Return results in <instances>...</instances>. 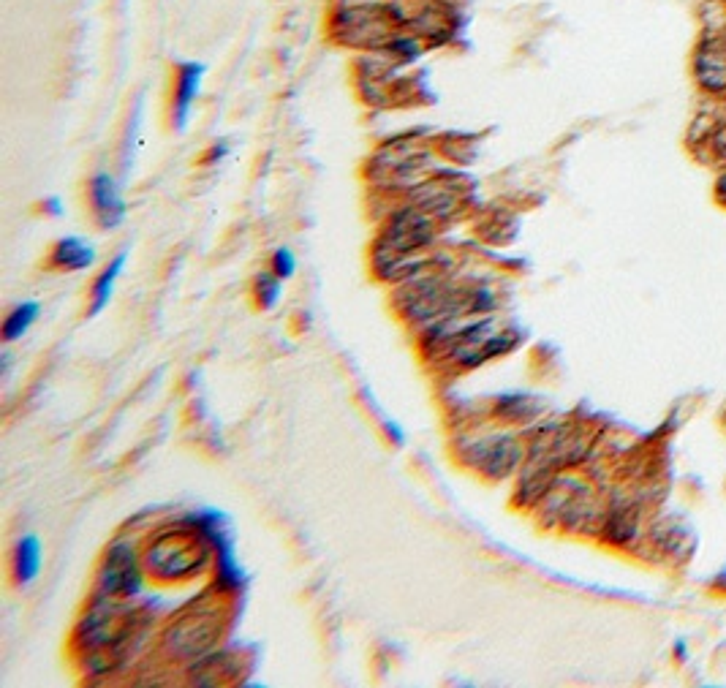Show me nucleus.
<instances>
[{"mask_svg": "<svg viewBox=\"0 0 726 688\" xmlns=\"http://www.w3.org/2000/svg\"><path fill=\"white\" fill-rule=\"evenodd\" d=\"M718 153L726 158V128L721 131V134H718Z\"/></svg>", "mask_w": 726, "mask_h": 688, "instance_id": "obj_15", "label": "nucleus"}, {"mask_svg": "<svg viewBox=\"0 0 726 688\" xmlns=\"http://www.w3.org/2000/svg\"><path fill=\"white\" fill-rule=\"evenodd\" d=\"M272 272H275L281 281L294 278V272H297V256H294L291 248H275V251H272Z\"/></svg>", "mask_w": 726, "mask_h": 688, "instance_id": "obj_12", "label": "nucleus"}, {"mask_svg": "<svg viewBox=\"0 0 726 688\" xmlns=\"http://www.w3.org/2000/svg\"><path fill=\"white\" fill-rule=\"evenodd\" d=\"M253 291H256V302L262 305L264 311H270V308H275L278 300H281L283 281L278 278V275H275V272H264V275L256 278V286H253Z\"/></svg>", "mask_w": 726, "mask_h": 688, "instance_id": "obj_11", "label": "nucleus"}, {"mask_svg": "<svg viewBox=\"0 0 726 688\" xmlns=\"http://www.w3.org/2000/svg\"><path fill=\"white\" fill-rule=\"evenodd\" d=\"M90 204H93L98 226L107 229V232H112V229H117L120 223L126 221L128 204L123 199L120 183L112 175H107V172H98L90 180Z\"/></svg>", "mask_w": 726, "mask_h": 688, "instance_id": "obj_3", "label": "nucleus"}, {"mask_svg": "<svg viewBox=\"0 0 726 688\" xmlns=\"http://www.w3.org/2000/svg\"><path fill=\"white\" fill-rule=\"evenodd\" d=\"M41 558H44V550H41L39 536H22L14 550V577L20 585H30L39 577Z\"/></svg>", "mask_w": 726, "mask_h": 688, "instance_id": "obj_8", "label": "nucleus"}, {"mask_svg": "<svg viewBox=\"0 0 726 688\" xmlns=\"http://www.w3.org/2000/svg\"><path fill=\"white\" fill-rule=\"evenodd\" d=\"M126 262H128V253L120 251L96 278V283H93V305H90V313H93V316L104 311V308L109 305V300H112V291H115V283H117V278L123 275V267H126Z\"/></svg>", "mask_w": 726, "mask_h": 688, "instance_id": "obj_9", "label": "nucleus"}, {"mask_svg": "<svg viewBox=\"0 0 726 688\" xmlns=\"http://www.w3.org/2000/svg\"><path fill=\"white\" fill-rule=\"evenodd\" d=\"M41 210H44V213H49V215H55V218H60V215L66 213V207H63V202H60L58 196H49V199H44Z\"/></svg>", "mask_w": 726, "mask_h": 688, "instance_id": "obj_13", "label": "nucleus"}, {"mask_svg": "<svg viewBox=\"0 0 726 688\" xmlns=\"http://www.w3.org/2000/svg\"><path fill=\"white\" fill-rule=\"evenodd\" d=\"M96 248L82 240V237H63L55 243L52 253H49V264L66 272H82L90 270L96 264Z\"/></svg>", "mask_w": 726, "mask_h": 688, "instance_id": "obj_7", "label": "nucleus"}, {"mask_svg": "<svg viewBox=\"0 0 726 688\" xmlns=\"http://www.w3.org/2000/svg\"><path fill=\"white\" fill-rule=\"evenodd\" d=\"M202 79H204L202 63H183L180 71H177L175 104H172V123H175V131H185V128H188L191 107H194V101L199 98V90H202Z\"/></svg>", "mask_w": 726, "mask_h": 688, "instance_id": "obj_5", "label": "nucleus"}, {"mask_svg": "<svg viewBox=\"0 0 726 688\" xmlns=\"http://www.w3.org/2000/svg\"><path fill=\"white\" fill-rule=\"evenodd\" d=\"M207 544L210 542L191 525L183 531L161 533L145 555L147 569L158 580H188L202 572V566L207 563Z\"/></svg>", "mask_w": 726, "mask_h": 688, "instance_id": "obj_1", "label": "nucleus"}, {"mask_svg": "<svg viewBox=\"0 0 726 688\" xmlns=\"http://www.w3.org/2000/svg\"><path fill=\"white\" fill-rule=\"evenodd\" d=\"M215 634H218V623H215L213 615H199L196 626L194 618H183L177 626H172V631L166 634V640L183 659H191V656L213 645Z\"/></svg>", "mask_w": 726, "mask_h": 688, "instance_id": "obj_4", "label": "nucleus"}, {"mask_svg": "<svg viewBox=\"0 0 726 688\" xmlns=\"http://www.w3.org/2000/svg\"><path fill=\"white\" fill-rule=\"evenodd\" d=\"M142 588V569L136 563L134 547L117 542L107 553V563L101 569V593L107 596H134Z\"/></svg>", "mask_w": 726, "mask_h": 688, "instance_id": "obj_2", "label": "nucleus"}, {"mask_svg": "<svg viewBox=\"0 0 726 688\" xmlns=\"http://www.w3.org/2000/svg\"><path fill=\"white\" fill-rule=\"evenodd\" d=\"M39 313H41L39 302L30 300V302H22V305H17V308L6 316V321H3V340H6V343L20 340L22 335H25V332L36 324Z\"/></svg>", "mask_w": 726, "mask_h": 688, "instance_id": "obj_10", "label": "nucleus"}, {"mask_svg": "<svg viewBox=\"0 0 726 688\" xmlns=\"http://www.w3.org/2000/svg\"><path fill=\"white\" fill-rule=\"evenodd\" d=\"M697 82L710 93L726 90V44L721 39H707L697 52Z\"/></svg>", "mask_w": 726, "mask_h": 688, "instance_id": "obj_6", "label": "nucleus"}, {"mask_svg": "<svg viewBox=\"0 0 726 688\" xmlns=\"http://www.w3.org/2000/svg\"><path fill=\"white\" fill-rule=\"evenodd\" d=\"M229 153V145L226 142H221V145H215L210 153H207V164H215V161H221L223 156Z\"/></svg>", "mask_w": 726, "mask_h": 688, "instance_id": "obj_14", "label": "nucleus"}, {"mask_svg": "<svg viewBox=\"0 0 726 688\" xmlns=\"http://www.w3.org/2000/svg\"><path fill=\"white\" fill-rule=\"evenodd\" d=\"M718 196H721V202L726 204V175H721V180H718Z\"/></svg>", "mask_w": 726, "mask_h": 688, "instance_id": "obj_16", "label": "nucleus"}]
</instances>
